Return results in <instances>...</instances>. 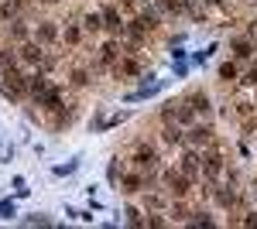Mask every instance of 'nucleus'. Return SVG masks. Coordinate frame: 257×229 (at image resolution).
<instances>
[{
    "instance_id": "nucleus-1",
    "label": "nucleus",
    "mask_w": 257,
    "mask_h": 229,
    "mask_svg": "<svg viewBox=\"0 0 257 229\" xmlns=\"http://www.w3.org/2000/svg\"><path fill=\"white\" fill-rule=\"evenodd\" d=\"M165 191L175 195V198H185V195H189V174L185 171H168L165 174Z\"/></svg>"
},
{
    "instance_id": "nucleus-2",
    "label": "nucleus",
    "mask_w": 257,
    "mask_h": 229,
    "mask_svg": "<svg viewBox=\"0 0 257 229\" xmlns=\"http://www.w3.org/2000/svg\"><path fill=\"white\" fill-rule=\"evenodd\" d=\"M4 79H7V82H4V96H7V99H14V96L28 93V76H21L14 65H11V72H7Z\"/></svg>"
},
{
    "instance_id": "nucleus-3",
    "label": "nucleus",
    "mask_w": 257,
    "mask_h": 229,
    "mask_svg": "<svg viewBox=\"0 0 257 229\" xmlns=\"http://www.w3.org/2000/svg\"><path fill=\"white\" fill-rule=\"evenodd\" d=\"M134 164H138L141 171H151V168L158 164V151H155V147H138V151H134Z\"/></svg>"
},
{
    "instance_id": "nucleus-4",
    "label": "nucleus",
    "mask_w": 257,
    "mask_h": 229,
    "mask_svg": "<svg viewBox=\"0 0 257 229\" xmlns=\"http://www.w3.org/2000/svg\"><path fill=\"white\" fill-rule=\"evenodd\" d=\"M202 174H206V178H219V174H223V157H219V154H206V157H202Z\"/></svg>"
},
{
    "instance_id": "nucleus-5",
    "label": "nucleus",
    "mask_w": 257,
    "mask_h": 229,
    "mask_svg": "<svg viewBox=\"0 0 257 229\" xmlns=\"http://www.w3.org/2000/svg\"><path fill=\"white\" fill-rule=\"evenodd\" d=\"M35 38H38V45H52V41L59 38V28H55L52 21H41L38 31H35Z\"/></svg>"
},
{
    "instance_id": "nucleus-6",
    "label": "nucleus",
    "mask_w": 257,
    "mask_h": 229,
    "mask_svg": "<svg viewBox=\"0 0 257 229\" xmlns=\"http://www.w3.org/2000/svg\"><path fill=\"white\" fill-rule=\"evenodd\" d=\"M103 28H110V31L123 35V21H120V14L113 11V7H103Z\"/></svg>"
},
{
    "instance_id": "nucleus-7",
    "label": "nucleus",
    "mask_w": 257,
    "mask_h": 229,
    "mask_svg": "<svg viewBox=\"0 0 257 229\" xmlns=\"http://www.w3.org/2000/svg\"><path fill=\"white\" fill-rule=\"evenodd\" d=\"M189 106H192L196 113H202V116H209V110H213V106H209V96H206V93H192V96H189Z\"/></svg>"
},
{
    "instance_id": "nucleus-8",
    "label": "nucleus",
    "mask_w": 257,
    "mask_h": 229,
    "mask_svg": "<svg viewBox=\"0 0 257 229\" xmlns=\"http://www.w3.org/2000/svg\"><path fill=\"white\" fill-rule=\"evenodd\" d=\"M21 14V0H0V21H14Z\"/></svg>"
},
{
    "instance_id": "nucleus-9",
    "label": "nucleus",
    "mask_w": 257,
    "mask_h": 229,
    "mask_svg": "<svg viewBox=\"0 0 257 229\" xmlns=\"http://www.w3.org/2000/svg\"><path fill=\"white\" fill-rule=\"evenodd\" d=\"M21 58L31 62V65H38V62H45V52H41V45H24L21 48Z\"/></svg>"
},
{
    "instance_id": "nucleus-10",
    "label": "nucleus",
    "mask_w": 257,
    "mask_h": 229,
    "mask_svg": "<svg viewBox=\"0 0 257 229\" xmlns=\"http://www.w3.org/2000/svg\"><path fill=\"white\" fill-rule=\"evenodd\" d=\"M209 137H213V130L202 127V123H196V127L189 130V140H192V144H209Z\"/></svg>"
},
{
    "instance_id": "nucleus-11",
    "label": "nucleus",
    "mask_w": 257,
    "mask_h": 229,
    "mask_svg": "<svg viewBox=\"0 0 257 229\" xmlns=\"http://www.w3.org/2000/svg\"><path fill=\"white\" fill-rule=\"evenodd\" d=\"M199 168H202V161H199L196 154H185V157H182V171L189 174V178H196Z\"/></svg>"
},
{
    "instance_id": "nucleus-12",
    "label": "nucleus",
    "mask_w": 257,
    "mask_h": 229,
    "mask_svg": "<svg viewBox=\"0 0 257 229\" xmlns=\"http://www.w3.org/2000/svg\"><path fill=\"white\" fill-rule=\"evenodd\" d=\"M117 55H120V48L113 45V41H106V45H103V52H99V62H103V65H113Z\"/></svg>"
},
{
    "instance_id": "nucleus-13",
    "label": "nucleus",
    "mask_w": 257,
    "mask_h": 229,
    "mask_svg": "<svg viewBox=\"0 0 257 229\" xmlns=\"http://www.w3.org/2000/svg\"><path fill=\"white\" fill-rule=\"evenodd\" d=\"M117 72L120 76H141V65L134 62V58H123V62L117 65Z\"/></svg>"
},
{
    "instance_id": "nucleus-14",
    "label": "nucleus",
    "mask_w": 257,
    "mask_h": 229,
    "mask_svg": "<svg viewBox=\"0 0 257 229\" xmlns=\"http://www.w3.org/2000/svg\"><path fill=\"white\" fill-rule=\"evenodd\" d=\"M141 188H144L141 174H127V178H123V191H127V195H134V191H141Z\"/></svg>"
},
{
    "instance_id": "nucleus-15",
    "label": "nucleus",
    "mask_w": 257,
    "mask_h": 229,
    "mask_svg": "<svg viewBox=\"0 0 257 229\" xmlns=\"http://www.w3.org/2000/svg\"><path fill=\"white\" fill-rule=\"evenodd\" d=\"M82 28H86V31H93V35H96L99 28H103V14H86V18H82Z\"/></svg>"
},
{
    "instance_id": "nucleus-16",
    "label": "nucleus",
    "mask_w": 257,
    "mask_h": 229,
    "mask_svg": "<svg viewBox=\"0 0 257 229\" xmlns=\"http://www.w3.org/2000/svg\"><path fill=\"white\" fill-rule=\"evenodd\" d=\"M11 38H14V41H24V38H28V28H24V21H18V18L11 21Z\"/></svg>"
},
{
    "instance_id": "nucleus-17",
    "label": "nucleus",
    "mask_w": 257,
    "mask_h": 229,
    "mask_svg": "<svg viewBox=\"0 0 257 229\" xmlns=\"http://www.w3.org/2000/svg\"><path fill=\"white\" fill-rule=\"evenodd\" d=\"M219 79H223V82H233V79H237V65H233V62H223V65H219Z\"/></svg>"
},
{
    "instance_id": "nucleus-18",
    "label": "nucleus",
    "mask_w": 257,
    "mask_h": 229,
    "mask_svg": "<svg viewBox=\"0 0 257 229\" xmlns=\"http://www.w3.org/2000/svg\"><path fill=\"white\" fill-rule=\"evenodd\" d=\"M233 52H237V58H250L254 55V45L250 41H233Z\"/></svg>"
},
{
    "instance_id": "nucleus-19",
    "label": "nucleus",
    "mask_w": 257,
    "mask_h": 229,
    "mask_svg": "<svg viewBox=\"0 0 257 229\" xmlns=\"http://www.w3.org/2000/svg\"><path fill=\"white\" fill-rule=\"evenodd\" d=\"M24 226H52V219H48V215H41V212H35V215H28V219H24Z\"/></svg>"
},
{
    "instance_id": "nucleus-20",
    "label": "nucleus",
    "mask_w": 257,
    "mask_h": 229,
    "mask_svg": "<svg viewBox=\"0 0 257 229\" xmlns=\"http://www.w3.org/2000/svg\"><path fill=\"white\" fill-rule=\"evenodd\" d=\"M14 215H18L14 202H11V198H4V202H0V219H14Z\"/></svg>"
},
{
    "instance_id": "nucleus-21",
    "label": "nucleus",
    "mask_w": 257,
    "mask_h": 229,
    "mask_svg": "<svg viewBox=\"0 0 257 229\" xmlns=\"http://www.w3.org/2000/svg\"><path fill=\"white\" fill-rule=\"evenodd\" d=\"M69 79H72V86H79V89H82V86L89 82V72H86V69H76V72H72Z\"/></svg>"
},
{
    "instance_id": "nucleus-22",
    "label": "nucleus",
    "mask_w": 257,
    "mask_h": 229,
    "mask_svg": "<svg viewBox=\"0 0 257 229\" xmlns=\"http://www.w3.org/2000/svg\"><path fill=\"white\" fill-rule=\"evenodd\" d=\"M165 140H168V144H178V140H182V130L168 123V127H165Z\"/></svg>"
},
{
    "instance_id": "nucleus-23",
    "label": "nucleus",
    "mask_w": 257,
    "mask_h": 229,
    "mask_svg": "<svg viewBox=\"0 0 257 229\" xmlns=\"http://www.w3.org/2000/svg\"><path fill=\"white\" fill-rule=\"evenodd\" d=\"M65 41H69V45H76V41H79V28H76V24H69V28H65Z\"/></svg>"
},
{
    "instance_id": "nucleus-24",
    "label": "nucleus",
    "mask_w": 257,
    "mask_h": 229,
    "mask_svg": "<svg viewBox=\"0 0 257 229\" xmlns=\"http://www.w3.org/2000/svg\"><path fill=\"white\" fill-rule=\"evenodd\" d=\"M127 222H131V226H144V219H141L138 209H127Z\"/></svg>"
},
{
    "instance_id": "nucleus-25",
    "label": "nucleus",
    "mask_w": 257,
    "mask_h": 229,
    "mask_svg": "<svg viewBox=\"0 0 257 229\" xmlns=\"http://www.w3.org/2000/svg\"><path fill=\"white\" fill-rule=\"evenodd\" d=\"M172 215H175L178 222H182V219H185V215H189V209H185V205H182V202H178L175 209H172Z\"/></svg>"
},
{
    "instance_id": "nucleus-26",
    "label": "nucleus",
    "mask_w": 257,
    "mask_h": 229,
    "mask_svg": "<svg viewBox=\"0 0 257 229\" xmlns=\"http://www.w3.org/2000/svg\"><path fill=\"white\" fill-rule=\"evenodd\" d=\"M76 171V161H72V164H59V168H55V174H72Z\"/></svg>"
},
{
    "instance_id": "nucleus-27",
    "label": "nucleus",
    "mask_w": 257,
    "mask_h": 229,
    "mask_svg": "<svg viewBox=\"0 0 257 229\" xmlns=\"http://www.w3.org/2000/svg\"><path fill=\"white\" fill-rule=\"evenodd\" d=\"M243 82H247V86H257V65L247 72V76H243Z\"/></svg>"
},
{
    "instance_id": "nucleus-28",
    "label": "nucleus",
    "mask_w": 257,
    "mask_h": 229,
    "mask_svg": "<svg viewBox=\"0 0 257 229\" xmlns=\"http://www.w3.org/2000/svg\"><path fill=\"white\" fill-rule=\"evenodd\" d=\"M161 205H165V202H161L158 195H151V198H148V209H161Z\"/></svg>"
},
{
    "instance_id": "nucleus-29",
    "label": "nucleus",
    "mask_w": 257,
    "mask_h": 229,
    "mask_svg": "<svg viewBox=\"0 0 257 229\" xmlns=\"http://www.w3.org/2000/svg\"><path fill=\"white\" fill-rule=\"evenodd\" d=\"M243 226H257V212H250V215L243 219Z\"/></svg>"
},
{
    "instance_id": "nucleus-30",
    "label": "nucleus",
    "mask_w": 257,
    "mask_h": 229,
    "mask_svg": "<svg viewBox=\"0 0 257 229\" xmlns=\"http://www.w3.org/2000/svg\"><path fill=\"white\" fill-rule=\"evenodd\" d=\"M120 4H134V0H120Z\"/></svg>"
},
{
    "instance_id": "nucleus-31",
    "label": "nucleus",
    "mask_w": 257,
    "mask_h": 229,
    "mask_svg": "<svg viewBox=\"0 0 257 229\" xmlns=\"http://www.w3.org/2000/svg\"><path fill=\"white\" fill-rule=\"evenodd\" d=\"M209 4H219V0H209Z\"/></svg>"
},
{
    "instance_id": "nucleus-32",
    "label": "nucleus",
    "mask_w": 257,
    "mask_h": 229,
    "mask_svg": "<svg viewBox=\"0 0 257 229\" xmlns=\"http://www.w3.org/2000/svg\"><path fill=\"white\" fill-rule=\"evenodd\" d=\"M254 89H257V86H254Z\"/></svg>"
}]
</instances>
